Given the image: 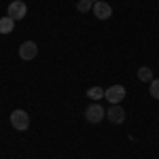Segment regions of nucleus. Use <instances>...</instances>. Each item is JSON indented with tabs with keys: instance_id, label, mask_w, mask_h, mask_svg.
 <instances>
[{
	"instance_id": "obj_9",
	"label": "nucleus",
	"mask_w": 159,
	"mask_h": 159,
	"mask_svg": "<svg viewBox=\"0 0 159 159\" xmlns=\"http://www.w3.org/2000/svg\"><path fill=\"white\" fill-rule=\"evenodd\" d=\"M104 93H106V89H102V87H89L87 89V98H91V100H102Z\"/></svg>"
},
{
	"instance_id": "obj_13",
	"label": "nucleus",
	"mask_w": 159,
	"mask_h": 159,
	"mask_svg": "<svg viewBox=\"0 0 159 159\" xmlns=\"http://www.w3.org/2000/svg\"><path fill=\"white\" fill-rule=\"evenodd\" d=\"M91 2H93V4H96V2H100V0H91Z\"/></svg>"
},
{
	"instance_id": "obj_2",
	"label": "nucleus",
	"mask_w": 159,
	"mask_h": 159,
	"mask_svg": "<svg viewBox=\"0 0 159 159\" xmlns=\"http://www.w3.org/2000/svg\"><path fill=\"white\" fill-rule=\"evenodd\" d=\"M9 17H13L15 21H19V19H24L25 15H28V7H25L24 0H13L11 4H9V13H7Z\"/></svg>"
},
{
	"instance_id": "obj_11",
	"label": "nucleus",
	"mask_w": 159,
	"mask_h": 159,
	"mask_svg": "<svg viewBox=\"0 0 159 159\" xmlns=\"http://www.w3.org/2000/svg\"><path fill=\"white\" fill-rule=\"evenodd\" d=\"M148 93H151V98L159 100V79H153V81H151V87H148Z\"/></svg>"
},
{
	"instance_id": "obj_7",
	"label": "nucleus",
	"mask_w": 159,
	"mask_h": 159,
	"mask_svg": "<svg viewBox=\"0 0 159 159\" xmlns=\"http://www.w3.org/2000/svg\"><path fill=\"white\" fill-rule=\"evenodd\" d=\"M106 117H108L110 123H115V125H121L123 121H125V110L119 106V104H112L108 108V112H106Z\"/></svg>"
},
{
	"instance_id": "obj_3",
	"label": "nucleus",
	"mask_w": 159,
	"mask_h": 159,
	"mask_svg": "<svg viewBox=\"0 0 159 159\" xmlns=\"http://www.w3.org/2000/svg\"><path fill=\"white\" fill-rule=\"evenodd\" d=\"M36 55H38V45L34 40H25V43L19 45V57H21V60L30 61V60H34Z\"/></svg>"
},
{
	"instance_id": "obj_5",
	"label": "nucleus",
	"mask_w": 159,
	"mask_h": 159,
	"mask_svg": "<svg viewBox=\"0 0 159 159\" xmlns=\"http://www.w3.org/2000/svg\"><path fill=\"white\" fill-rule=\"evenodd\" d=\"M104 117H106V110L102 108L100 104H91V106L85 110V119L89 123H100Z\"/></svg>"
},
{
	"instance_id": "obj_10",
	"label": "nucleus",
	"mask_w": 159,
	"mask_h": 159,
	"mask_svg": "<svg viewBox=\"0 0 159 159\" xmlns=\"http://www.w3.org/2000/svg\"><path fill=\"white\" fill-rule=\"evenodd\" d=\"M138 79H140L142 83H151V81H153V70L147 68V66H142V68L138 70Z\"/></svg>"
},
{
	"instance_id": "obj_1",
	"label": "nucleus",
	"mask_w": 159,
	"mask_h": 159,
	"mask_svg": "<svg viewBox=\"0 0 159 159\" xmlns=\"http://www.w3.org/2000/svg\"><path fill=\"white\" fill-rule=\"evenodd\" d=\"M11 125H13V129H17V132H25L30 127V115L21 108L13 110L11 112Z\"/></svg>"
},
{
	"instance_id": "obj_4",
	"label": "nucleus",
	"mask_w": 159,
	"mask_h": 159,
	"mask_svg": "<svg viewBox=\"0 0 159 159\" xmlns=\"http://www.w3.org/2000/svg\"><path fill=\"white\" fill-rule=\"evenodd\" d=\"M104 98L108 100L110 104H119V102L125 98V87L119 85V83H117V85H110L108 89H106V93H104Z\"/></svg>"
},
{
	"instance_id": "obj_8",
	"label": "nucleus",
	"mask_w": 159,
	"mask_h": 159,
	"mask_svg": "<svg viewBox=\"0 0 159 159\" xmlns=\"http://www.w3.org/2000/svg\"><path fill=\"white\" fill-rule=\"evenodd\" d=\"M15 30V19L13 17H0V34H11Z\"/></svg>"
},
{
	"instance_id": "obj_12",
	"label": "nucleus",
	"mask_w": 159,
	"mask_h": 159,
	"mask_svg": "<svg viewBox=\"0 0 159 159\" xmlns=\"http://www.w3.org/2000/svg\"><path fill=\"white\" fill-rule=\"evenodd\" d=\"M91 4H93L91 0H79V2H76V9H79L81 13H87V11H91V9H93Z\"/></svg>"
},
{
	"instance_id": "obj_6",
	"label": "nucleus",
	"mask_w": 159,
	"mask_h": 159,
	"mask_svg": "<svg viewBox=\"0 0 159 159\" xmlns=\"http://www.w3.org/2000/svg\"><path fill=\"white\" fill-rule=\"evenodd\" d=\"M91 13L98 17V19H108L110 15H112V7H110L108 2H104V0H100V2H96L93 4V9H91Z\"/></svg>"
}]
</instances>
